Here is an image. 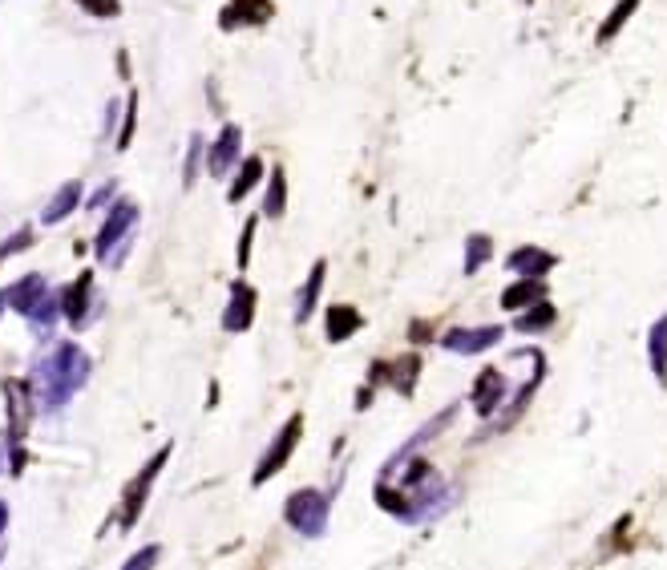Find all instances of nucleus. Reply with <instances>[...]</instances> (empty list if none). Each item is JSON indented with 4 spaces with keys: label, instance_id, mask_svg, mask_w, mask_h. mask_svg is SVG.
I'll return each instance as SVG.
<instances>
[{
    "label": "nucleus",
    "instance_id": "obj_1",
    "mask_svg": "<svg viewBox=\"0 0 667 570\" xmlns=\"http://www.w3.org/2000/svg\"><path fill=\"white\" fill-rule=\"evenodd\" d=\"M89 376V356L77 344H53L37 368H33V405L41 409H61Z\"/></svg>",
    "mask_w": 667,
    "mask_h": 570
},
{
    "label": "nucleus",
    "instance_id": "obj_2",
    "mask_svg": "<svg viewBox=\"0 0 667 570\" xmlns=\"http://www.w3.org/2000/svg\"><path fill=\"white\" fill-rule=\"evenodd\" d=\"M283 518H288V526L296 530V534H304V538H324V530H328V518H332V502H328V494H320V490H296L292 498H288V506H283Z\"/></svg>",
    "mask_w": 667,
    "mask_h": 570
},
{
    "label": "nucleus",
    "instance_id": "obj_3",
    "mask_svg": "<svg viewBox=\"0 0 667 570\" xmlns=\"http://www.w3.org/2000/svg\"><path fill=\"white\" fill-rule=\"evenodd\" d=\"M510 401V372L498 368V364H486L478 376H473V389H469V405L482 421H494Z\"/></svg>",
    "mask_w": 667,
    "mask_h": 570
},
{
    "label": "nucleus",
    "instance_id": "obj_4",
    "mask_svg": "<svg viewBox=\"0 0 667 570\" xmlns=\"http://www.w3.org/2000/svg\"><path fill=\"white\" fill-rule=\"evenodd\" d=\"M300 433H304V417L296 413V417H288L283 421V429L275 433V441L267 445V453L259 457V465H255V473H251V486H263V482H271L275 473L292 461V453H296V445H300Z\"/></svg>",
    "mask_w": 667,
    "mask_h": 570
},
{
    "label": "nucleus",
    "instance_id": "obj_5",
    "mask_svg": "<svg viewBox=\"0 0 667 570\" xmlns=\"http://www.w3.org/2000/svg\"><path fill=\"white\" fill-rule=\"evenodd\" d=\"M506 340V328L502 324H478V328H449L437 336V344L453 356H482L490 348H498Z\"/></svg>",
    "mask_w": 667,
    "mask_h": 570
},
{
    "label": "nucleus",
    "instance_id": "obj_6",
    "mask_svg": "<svg viewBox=\"0 0 667 570\" xmlns=\"http://www.w3.org/2000/svg\"><path fill=\"white\" fill-rule=\"evenodd\" d=\"M166 461H170V445L158 449V453L146 461V469L130 482V490H126V498H122V530H130V526L142 518V506H146V498H150V490H154V482H158V473H162Z\"/></svg>",
    "mask_w": 667,
    "mask_h": 570
},
{
    "label": "nucleus",
    "instance_id": "obj_7",
    "mask_svg": "<svg viewBox=\"0 0 667 570\" xmlns=\"http://www.w3.org/2000/svg\"><path fill=\"white\" fill-rule=\"evenodd\" d=\"M554 267H558V255L538 247V243H522V247H514L506 255V271L514 279H546Z\"/></svg>",
    "mask_w": 667,
    "mask_h": 570
},
{
    "label": "nucleus",
    "instance_id": "obj_8",
    "mask_svg": "<svg viewBox=\"0 0 667 570\" xmlns=\"http://www.w3.org/2000/svg\"><path fill=\"white\" fill-rule=\"evenodd\" d=\"M134 223H138V207L134 203H114L110 215H106V223H102V231H98V255L114 259V247L126 243V235H130Z\"/></svg>",
    "mask_w": 667,
    "mask_h": 570
},
{
    "label": "nucleus",
    "instance_id": "obj_9",
    "mask_svg": "<svg viewBox=\"0 0 667 570\" xmlns=\"http://www.w3.org/2000/svg\"><path fill=\"white\" fill-rule=\"evenodd\" d=\"M546 300V279H510L506 288H502V312H514V316H522L526 308H534V304H542Z\"/></svg>",
    "mask_w": 667,
    "mask_h": 570
},
{
    "label": "nucleus",
    "instance_id": "obj_10",
    "mask_svg": "<svg viewBox=\"0 0 667 570\" xmlns=\"http://www.w3.org/2000/svg\"><path fill=\"white\" fill-rule=\"evenodd\" d=\"M417 376H421V356L417 352H405L397 360H385V385L397 389L401 397H413L417 393Z\"/></svg>",
    "mask_w": 667,
    "mask_h": 570
},
{
    "label": "nucleus",
    "instance_id": "obj_11",
    "mask_svg": "<svg viewBox=\"0 0 667 570\" xmlns=\"http://www.w3.org/2000/svg\"><path fill=\"white\" fill-rule=\"evenodd\" d=\"M360 328H364V316H360L352 304H332V308L324 312V336H328V344H344V340H352Z\"/></svg>",
    "mask_w": 667,
    "mask_h": 570
},
{
    "label": "nucleus",
    "instance_id": "obj_12",
    "mask_svg": "<svg viewBox=\"0 0 667 570\" xmlns=\"http://www.w3.org/2000/svg\"><path fill=\"white\" fill-rule=\"evenodd\" d=\"M251 320H255V288H247V283H231V304H227L223 328L227 332H247Z\"/></svg>",
    "mask_w": 667,
    "mask_h": 570
},
{
    "label": "nucleus",
    "instance_id": "obj_13",
    "mask_svg": "<svg viewBox=\"0 0 667 570\" xmlns=\"http://www.w3.org/2000/svg\"><path fill=\"white\" fill-rule=\"evenodd\" d=\"M5 397H9V417H13V441L25 437L29 429V417H33V385H25V380H9L5 385Z\"/></svg>",
    "mask_w": 667,
    "mask_h": 570
},
{
    "label": "nucleus",
    "instance_id": "obj_14",
    "mask_svg": "<svg viewBox=\"0 0 667 570\" xmlns=\"http://www.w3.org/2000/svg\"><path fill=\"white\" fill-rule=\"evenodd\" d=\"M647 364H651L655 385L667 389V312L647 328Z\"/></svg>",
    "mask_w": 667,
    "mask_h": 570
},
{
    "label": "nucleus",
    "instance_id": "obj_15",
    "mask_svg": "<svg viewBox=\"0 0 667 570\" xmlns=\"http://www.w3.org/2000/svg\"><path fill=\"white\" fill-rule=\"evenodd\" d=\"M271 17V0H231L223 9V29H239V25H263Z\"/></svg>",
    "mask_w": 667,
    "mask_h": 570
},
{
    "label": "nucleus",
    "instance_id": "obj_16",
    "mask_svg": "<svg viewBox=\"0 0 667 570\" xmlns=\"http://www.w3.org/2000/svg\"><path fill=\"white\" fill-rule=\"evenodd\" d=\"M89 292H93V275L85 271V275H77L73 288H65V296H61V316H69V324H77V328L89 320Z\"/></svg>",
    "mask_w": 667,
    "mask_h": 570
},
{
    "label": "nucleus",
    "instance_id": "obj_17",
    "mask_svg": "<svg viewBox=\"0 0 667 570\" xmlns=\"http://www.w3.org/2000/svg\"><path fill=\"white\" fill-rule=\"evenodd\" d=\"M639 5H643V0H615V5H611V13L603 17V25H599V33H595V45L603 49V45H611L623 29H627V21L639 13Z\"/></svg>",
    "mask_w": 667,
    "mask_h": 570
},
{
    "label": "nucleus",
    "instance_id": "obj_18",
    "mask_svg": "<svg viewBox=\"0 0 667 570\" xmlns=\"http://www.w3.org/2000/svg\"><path fill=\"white\" fill-rule=\"evenodd\" d=\"M324 275H328V263L316 259V263H312V275L304 279V288H300V296H296V324H308V316L316 312V304H320V288H324Z\"/></svg>",
    "mask_w": 667,
    "mask_h": 570
},
{
    "label": "nucleus",
    "instance_id": "obj_19",
    "mask_svg": "<svg viewBox=\"0 0 667 570\" xmlns=\"http://www.w3.org/2000/svg\"><path fill=\"white\" fill-rule=\"evenodd\" d=\"M239 142H243L239 126H223V134H219V142H215V150H211V174H215V178H227V174H231V166H235V158H239Z\"/></svg>",
    "mask_w": 667,
    "mask_h": 570
},
{
    "label": "nucleus",
    "instance_id": "obj_20",
    "mask_svg": "<svg viewBox=\"0 0 667 570\" xmlns=\"http://www.w3.org/2000/svg\"><path fill=\"white\" fill-rule=\"evenodd\" d=\"M554 324H558V308L550 300H542V304L526 308L522 316H514V332H522V336H546Z\"/></svg>",
    "mask_w": 667,
    "mask_h": 570
},
{
    "label": "nucleus",
    "instance_id": "obj_21",
    "mask_svg": "<svg viewBox=\"0 0 667 570\" xmlns=\"http://www.w3.org/2000/svg\"><path fill=\"white\" fill-rule=\"evenodd\" d=\"M41 296H45V279H41V275H25L21 283H13V288L5 292V304L29 316V312H33V304H37Z\"/></svg>",
    "mask_w": 667,
    "mask_h": 570
},
{
    "label": "nucleus",
    "instance_id": "obj_22",
    "mask_svg": "<svg viewBox=\"0 0 667 570\" xmlns=\"http://www.w3.org/2000/svg\"><path fill=\"white\" fill-rule=\"evenodd\" d=\"M490 259H494V239H490L486 231H473V235L465 239V259H461V271H465V275H478Z\"/></svg>",
    "mask_w": 667,
    "mask_h": 570
},
{
    "label": "nucleus",
    "instance_id": "obj_23",
    "mask_svg": "<svg viewBox=\"0 0 667 570\" xmlns=\"http://www.w3.org/2000/svg\"><path fill=\"white\" fill-rule=\"evenodd\" d=\"M77 203H81V182H65L57 195H53V203L45 207V215H41V223H61L69 211H77Z\"/></svg>",
    "mask_w": 667,
    "mask_h": 570
},
{
    "label": "nucleus",
    "instance_id": "obj_24",
    "mask_svg": "<svg viewBox=\"0 0 667 570\" xmlns=\"http://www.w3.org/2000/svg\"><path fill=\"white\" fill-rule=\"evenodd\" d=\"M263 182V158H247L243 166H239V174H235V186H231V203H243L251 190Z\"/></svg>",
    "mask_w": 667,
    "mask_h": 570
},
{
    "label": "nucleus",
    "instance_id": "obj_25",
    "mask_svg": "<svg viewBox=\"0 0 667 570\" xmlns=\"http://www.w3.org/2000/svg\"><path fill=\"white\" fill-rule=\"evenodd\" d=\"M283 207H288V178H283V170L275 166V170H271V182H267V195H263V215H267V219H279Z\"/></svg>",
    "mask_w": 667,
    "mask_h": 570
},
{
    "label": "nucleus",
    "instance_id": "obj_26",
    "mask_svg": "<svg viewBox=\"0 0 667 570\" xmlns=\"http://www.w3.org/2000/svg\"><path fill=\"white\" fill-rule=\"evenodd\" d=\"M57 316H61V308H57V300H53V296H41V300L33 304V312H29V320H33L41 332H49Z\"/></svg>",
    "mask_w": 667,
    "mask_h": 570
},
{
    "label": "nucleus",
    "instance_id": "obj_27",
    "mask_svg": "<svg viewBox=\"0 0 667 570\" xmlns=\"http://www.w3.org/2000/svg\"><path fill=\"white\" fill-rule=\"evenodd\" d=\"M158 558H162V546H142V550H134V554L122 562V570H154Z\"/></svg>",
    "mask_w": 667,
    "mask_h": 570
},
{
    "label": "nucleus",
    "instance_id": "obj_28",
    "mask_svg": "<svg viewBox=\"0 0 667 570\" xmlns=\"http://www.w3.org/2000/svg\"><path fill=\"white\" fill-rule=\"evenodd\" d=\"M199 162H203V138L195 134V138H190V150H186V170H182V182H186V186H195Z\"/></svg>",
    "mask_w": 667,
    "mask_h": 570
},
{
    "label": "nucleus",
    "instance_id": "obj_29",
    "mask_svg": "<svg viewBox=\"0 0 667 570\" xmlns=\"http://www.w3.org/2000/svg\"><path fill=\"white\" fill-rule=\"evenodd\" d=\"M77 5L93 17H118V0H77Z\"/></svg>",
    "mask_w": 667,
    "mask_h": 570
},
{
    "label": "nucleus",
    "instance_id": "obj_30",
    "mask_svg": "<svg viewBox=\"0 0 667 570\" xmlns=\"http://www.w3.org/2000/svg\"><path fill=\"white\" fill-rule=\"evenodd\" d=\"M251 239H255V219H247V227H243V239H239V267H247V259H251Z\"/></svg>",
    "mask_w": 667,
    "mask_h": 570
},
{
    "label": "nucleus",
    "instance_id": "obj_31",
    "mask_svg": "<svg viewBox=\"0 0 667 570\" xmlns=\"http://www.w3.org/2000/svg\"><path fill=\"white\" fill-rule=\"evenodd\" d=\"M29 239H33L29 231H21V235H13L9 243H0V255H13V251H25V247H29Z\"/></svg>",
    "mask_w": 667,
    "mask_h": 570
},
{
    "label": "nucleus",
    "instance_id": "obj_32",
    "mask_svg": "<svg viewBox=\"0 0 667 570\" xmlns=\"http://www.w3.org/2000/svg\"><path fill=\"white\" fill-rule=\"evenodd\" d=\"M110 195H114V182H106V186L98 190V195L89 199V207H102V203H110Z\"/></svg>",
    "mask_w": 667,
    "mask_h": 570
},
{
    "label": "nucleus",
    "instance_id": "obj_33",
    "mask_svg": "<svg viewBox=\"0 0 667 570\" xmlns=\"http://www.w3.org/2000/svg\"><path fill=\"white\" fill-rule=\"evenodd\" d=\"M429 332H433V328H429V324H421V320L409 328V336H413V340H429Z\"/></svg>",
    "mask_w": 667,
    "mask_h": 570
},
{
    "label": "nucleus",
    "instance_id": "obj_34",
    "mask_svg": "<svg viewBox=\"0 0 667 570\" xmlns=\"http://www.w3.org/2000/svg\"><path fill=\"white\" fill-rule=\"evenodd\" d=\"M5 526H9V506L0 502V538H5Z\"/></svg>",
    "mask_w": 667,
    "mask_h": 570
},
{
    "label": "nucleus",
    "instance_id": "obj_35",
    "mask_svg": "<svg viewBox=\"0 0 667 570\" xmlns=\"http://www.w3.org/2000/svg\"><path fill=\"white\" fill-rule=\"evenodd\" d=\"M0 469H5V445H0Z\"/></svg>",
    "mask_w": 667,
    "mask_h": 570
},
{
    "label": "nucleus",
    "instance_id": "obj_36",
    "mask_svg": "<svg viewBox=\"0 0 667 570\" xmlns=\"http://www.w3.org/2000/svg\"><path fill=\"white\" fill-rule=\"evenodd\" d=\"M5 308H9V304H5V292H0V312H5Z\"/></svg>",
    "mask_w": 667,
    "mask_h": 570
},
{
    "label": "nucleus",
    "instance_id": "obj_37",
    "mask_svg": "<svg viewBox=\"0 0 667 570\" xmlns=\"http://www.w3.org/2000/svg\"><path fill=\"white\" fill-rule=\"evenodd\" d=\"M0 562H5V554H0Z\"/></svg>",
    "mask_w": 667,
    "mask_h": 570
}]
</instances>
